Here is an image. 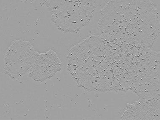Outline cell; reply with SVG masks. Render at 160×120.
Wrapping results in <instances>:
<instances>
[{"instance_id": "1", "label": "cell", "mask_w": 160, "mask_h": 120, "mask_svg": "<svg viewBox=\"0 0 160 120\" xmlns=\"http://www.w3.org/2000/svg\"><path fill=\"white\" fill-rule=\"evenodd\" d=\"M96 1H45L52 20L65 32H76L88 24L94 14Z\"/></svg>"}, {"instance_id": "2", "label": "cell", "mask_w": 160, "mask_h": 120, "mask_svg": "<svg viewBox=\"0 0 160 120\" xmlns=\"http://www.w3.org/2000/svg\"><path fill=\"white\" fill-rule=\"evenodd\" d=\"M38 54L30 42L15 40L5 55V72L13 79L20 78L31 68Z\"/></svg>"}, {"instance_id": "3", "label": "cell", "mask_w": 160, "mask_h": 120, "mask_svg": "<svg viewBox=\"0 0 160 120\" xmlns=\"http://www.w3.org/2000/svg\"><path fill=\"white\" fill-rule=\"evenodd\" d=\"M62 66V63L56 53L49 50L45 53L38 54L28 74L35 81L43 82L60 71Z\"/></svg>"}]
</instances>
